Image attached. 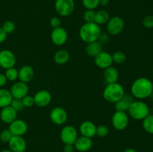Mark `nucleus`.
<instances>
[{"label": "nucleus", "mask_w": 153, "mask_h": 152, "mask_svg": "<svg viewBox=\"0 0 153 152\" xmlns=\"http://www.w3.org/2000/svg\"><path fill=\"white\" fill-rule=\"evenodd\" d=\"M97 126L91 121H85L79 126V132L81 135L92 139L96 136Z\"/></svg>", "instance_id": "obj_18"}, {"label": "nucleus", "mask_w": 153, "mask_h": 152, "mask_svg": "<svg viewBox=\"0 0 153 152\" xmlns=\"http://www.w3.org/2000/svg\"><path fill=\"white\" fill-rule=\"evenodd\" d=\"M16 63V58L13 52L8 49L0 51V66L1 68L7 69L14 67Z\"/></svg>", "instance_id": "obj_9"}, {"label": "nucleus", "mask_w": 153, "mask_h": 152, "mask_svg": "<svg viewBox=\"0 0 153 152\" xmlns=\"http://www.w3.org/2000/svg\"><path fill=\"white\" fill-rule=\"evenodd\" d=\"M75 147L73 145H64V152H74Z\"/></svg>", "instance_id": "obj_41"}, {"label": "nucleus", "mask_w": 153, "mask_h": 152, "mask_svg": "<svg viewBox=\"0 0 153 152\" xmlns=\"http://www.w3.org/2000/svg\"><path fill=\"white\" fill-rule=\"evenodd\" d=\"M123 152H137V151L135 149L132 148H128L126 149Z\"/></svg>", "instance_id": "obj_44"}, {"label": "nucleus", "mask_w": 153, "mask_h": 152, "mask_svg": "<svg viewBox=\"0 0 153 152\" xmlns=\"http://www.w3.org/2000/svg\"><path fill=\"white\" fill-rule=\"evenodd\" d=\"M10 94H11L13 98L16 99H22L24 97L28 95L29 88L26 83L22 81L15 82L11 86L10 89Z\"/></svg>", "instance_id": "obj_11"}, {"label": "nucleus", "mask_w": 153, "mask_h": 152, "mask_svg": "<svg viewBox=\"0 0 153 152\" xmlns=\"http://www.w3.org/2000/svg\"><path fill=\"white\" fill-rule=\"evenodd\" d=\"M149 106L140 100L133 101L128 110L130 117L137 121L143 120L149 115Z\"/></svg>", "instance_id": "obj_4"}, {"label": "nucleus", "mask_w": 153, "mask_h": 152, "mask_svg": "<svg viewBox=\"0 0 153 152\" xmlns=\"http://www.w3.org/2000/svg\"><path fill=\"white\" fill-rule=\"evenodd\" d=\"M108 134V128L105 125H99L97 126V131H96V135L100 137H105Z\"/></svg>", "instance_id": "obj_34"}, {"label": "nucleus", "mask_w": 153, "mask_h": 152, "mask_svg": "<svg viewBox=\"0 0 153 152\" xmlns=\"http://www.w3.org/2000/svg\"><path fill=\"white\" fill-rule=\"evenodd\" d=\"M4 75H5L7 80L15 81V80H16V79H18V69H16L14 67L7 69H5Z\"/></svg>", "instance_id": "obj_29"}, {"label": "nucleus", "mask_w": 153, "mask_h": 152, "mask_svg": "<svg viewBox=\"0 0 153 152\" xmlns=\"http://www.w3.org/2000/svg\"><path fill=\"white\" fill-rule=\"evenodd\" d=\"M113 63L117 64H122L126 60V55L122 51H117L113 55H111Z\"/></svg>", "instance_id": "obj_28"}, {"label": "nucleus", "mask_w": 153, "mask_h": 152, "mask_svg": "<svg viewBox=\"0 0 153 152\" xmlns=\"http://www.w3.org/2000/svg\"><path fill=\"white\" fill-rule=\"evenodd\" d=\"M61 140L64 145H74L77 139L78 131L76 128L72 125H66L61 129L60 134Z\"/></svg>", "instance_id": "obj_7"}, {"label": "nucleus", "mask_w": 153, "mask_h": 152, "mask_svg": "<svg viewBox=\"0 0 153 152\" xmlns=\"http://www.w3.org/2000/svg\"><path fill=\"white\" fill-rule=\"evenodd\" d=\"M109 19H110V15L108 12L105 10H100L96 12L94 22L99 25H105L107 23Z\"/></svg>", "instance_id": "obj_26"}, {"label": "nucleus", "mask_w": 153, "mask_h": 152, "mask_svg": "<svg viewBox=\"0 0 153 152\" xmlns=\"http://www.w3.org/2000/svg\"><path fill=\"white\" fill-rule=\"evenodd\" d=\"M17 113L18 112L10 105L1 108L0 111V119L3 123L9 125L17 119Z\"/></svg>", "instance_id": "obj_17"}, {"label": "nucleus", "mask_w": 153, "mask_h": 152, "mask_svg": "<svg viewBox=\"0 0 153 152\" xmlns=\"http://www.w3.org/2000/svg\"><path fill=\"white\" fill-rule=\"evenodd\" d=\"M8 146L13 152H25L27 144L25 139L21 136H13L8 142Z\"/></svg>", "instance_id": "obj_16"}, {"label": "nucleus", "mask_w": 153, "mask_h": 152, "mask_svg": "<svg viewBox=\"0 0 153 152\" xmlns=\"http://www.w3.org/2000/svg\"><path fill=\"white\" fill-rule=\"evenodd\" d=\"M101 52H102V46L100 42L95 41L87 43V46L85 47V52L88 56L95 58Z\"/></svg>", "instance_id": "obj_22"}, {"label": "nucleus", "mask_w": 153, "mask_h": 152, "mask_svg": "<svg viewBox=\"0 0 153 152\" xmlns=\"http://www.w3.org/2000/svg\"><path fill=\"white\" fill-rule=\"evenodd\" d=\"M142 23L146 28H148V29L153 28V15H147L145 16Z\"/></svg>", "instance_id": "obj_35"}, {"label": "nucleus", "mask_w": 153, "mask_h": 152, "mask_svg": "<svg viewBox=\"0 0 153 152\" xmlns=\"http://www.w3.org/2000/svg\"><path fill=\"white\" fill-rule=\"evenodd\" d=\"M96 12L94 10H88L86 9L83 13V19L85 22H94V18H95Z\"/></svg>", "instance_id": "obj_33"}, {"label": "nucleus", "mask_w": 153, "mask_h": 152, "mask_svg": "<svg viewBox=\"0 0 153 152\" xmlns=\"http://www.w3.org/2000/svg\"><path fill=\"white\" fill-rule=\"evenodd\" d=\"M129 118L126 112L116 111L111 118V123L117 131H123L128 127Z\"/></svg>", "instance_id": "obj_8"}, {"label": "nucleus", "mask_w": 153, "mask_h": 152, "mask_svg": "<svg viewBox=\"0 0 153 152\" xmlns=\"http://www.w3.org/2000/svg\"><path fill=\"white\" fill-rule=\"evenodd\" d=\"M34 104L39 107H45L49 105L52 101V94L46 89H42L34 94Z\"/></svg>", "instance_id": "obj_15"}, {"label": "nucleus", "mask_w": 153, "mask_h": 152, "mask_svg": "<svg viewBox=\"0 0 153 152\" xmlns=\"http://www.w3.org/2000/svg\"><path fill=\"white\" fill-rule=\"evenodd\" d=\"M125 89L122 84L117 83H108L103 90V98L109 103L115 104L125 95Z\"/></svg>", "instance_id": "obj_3"}, {"label": "nucleus", "mask_w": 153, "mask_h": 152, "mask_svg": "<svg viewBox=\"0 0 153 152\" xmlns=\"http://www.w3.org/2000/svg\"><path fill=\"white\" fill-rule=\"evenodd\" d=\"M51 40L56 46H63L65 44L68 39V34L63 27L60 26L53 28L51 32Z\"/></svg>", "instance_id": "obj_12"}, {"label": "nucleus", "mask_w": 153, "mask_h": 152, "mask_svg": "<svg viewBox=\"0 0 153 152\" xmlns=\"http://www.w3.org/2000/svg\"><path fill=\"white\" fill-rule=\"evenodd\" d=\"M153 83L150 79L140 77L133 81L131 86V93L137 99H145L152 95Z\"/></svg>", "instance_id": "obj_1"}, {"label": "nucleus", "mask_w": 153, "mask_h": 152, "mask_svg": "<svg viewBox=\"0 0 153 152\" xmlns=\"http://www.w3.org/2000/svg\"><path fill=\"white\" fill-rule=\"evenodd\" d=\"M99 40H100V43H105V42H108L109 40V37L108 36V34H101L100 35V39Z\"/></svg>", "instance_id": "obj_42"}, {"label": "nucleus", "mask_w": 153, "mask_h": 152, "mask_svg": "<svg viewBox=\"0 0 153 152\" xmlns=\"http://www.w3.org/2000/svg\"><path fill=\"white\" fill-rule=\"evenodd\" d=\"M0 69H1V66H0Z\"/></svg>", "instance_id": "obj_47"}, {"label": "nucleus", "mask_w": 153, "mask_h": 152, "mask_svg": "<svg viewBox=\"0 0 153 152\" xmlns=\"http://www.w3.org/2000/svg\"><path fill=\"white\" fill-rule=\"evenodd\" d=\"M13 134H11L9 129H4L0 133V141L3 143H8L10 139L13 137Z\"/></svg>", "instance_id": "obj_32"}, {"label": "nucleus", "mask_w": 153, "mask_h": 152, "mask_svg": "<svg viewBox=\"0 0 153 152\" xmlns=\"http://www.w3.org/2000/svg\"><path fill=\"white\" fill-rule=\"evenodd\" d=\"M110 2V0H100V5L107 6Z\"/></svg>", "instance_id": "obj_43"}, {"label": "nucleus", "mask_w": 153, "mask_h": 152, "mask_svg": "<svg viewBox=\"0 0 153 152\" xmlns=\"http://www.w3.org/2000/svg\"><path fill=\"white\" fill-rule=\"evenodd\" d=\"M1 152H13L10 150V149H4V150L1 151Z\"/></svg>", "instance_id": "obj_45"}, {"label": "nucleus", "mask_w": 153, "mask_h": 152, "mask_svg": "<svg viewBox=\"0 0 153 152\" xmlns=\"http://www.w3.org/2000/svg\"><path fill=\"white\" fill-rule=\"evenodd\" d=\"M152 71H153V70H152Z\"/></svg>", "instance_id": "obj_48"}, {"label": "nucleus", "mask_w": 153, "mask_h": 152, "mask_svg": "<svg viewBox=\"0 0 153 152\" xmlns=\"http://www.w3.org/2000/svg\"><path fill=\"white\" fill-rule=\"evenodd\" d=\"M133 101L134 100H133V98L131 95L125 94V95L120 100H119L117 102L115 103V109H116V111H128V108H129L130 105H131Z\"/></svg>", "instance_id": "obj_21"}, {"label": "nucleus", "mask_w": 153, "mask_h": 152, "mask_svg": "<svg viewBox=\"0 0 153 152\" xmlns=\"http://www.w3.org/2000/svg\"><path fill=\"white\" fill-rule=\"evenodd\" d=\"M150 97H152V98H153V92H152V95H151V96Z\"/></svg>", "instance_id": "obj_46"}, {"label": "nucleus", "mask_w": 153, "mask_h": 152, "mask_svg": "<svg viewBox=\"0 0 153 152\" xmlns=\"http://www.w3.org/2000/svg\"><path fill=\"white\" fill-rule=\"evenodd\" d=\"M124 27L125 22L120 16H112L107 22V31L112 36H117L120 34L123 31Z\"/></svg>", "instance_id": "obj_6"}, {"label": "nucleus", "mask_w": 153, "mask_h": 152, "mask_svg": "<svg viewBox=\"0 0 153 152\" xmlns=\"http://www.w3.org/2000/svg\"><path fill=\"white\" fill-rule=\"evenodd\" d=\"M7 34H6L5 31L1 28V27H0V44L5 41L7 39Z\"/></svg>", "instance_id": "obj_39"}, {"label": "nucleus", "mask_w": 153, "mask_h": 152, "mask_svg": "<svg viewBox=\"0 0 153 152\" xmlns=\"http://www.w3.org/2000/svg\"><path fill=\"white\" fill-rule=\"evenodd\" d=\"M7 80L6 78V76L4 73L0 72V88L3 87L4 85L7 83Z\"/></svg>", "instance_id": "obj_40"}, {"label": "nucleus", "mask_w": 153, "mask_h": 152, "mask_svg": "<svg viewBox=\"0 0 153 152\" xmlns=\"http://www.w3.org/2000/svg\"><path fill=\"white\" fill-rule=\"evenodd\" d=\"M84 7L88 10H94L100 5V0H82Z\"/></svg>", "instance_id": "obj_30"}, {"label": "nucleus", "mask_w": 153, "mask_h": 152, "mask_svg": "<svg viewBox=\"0 0 153 152\" xmlns=\"http://www.w3.org/2000/svg\"><path fill=\"white\" fill-rule=\"evenodd\" d=\"M142 121H143L142 126H143V130L148 134L153 135V114L148 115Z\"/></svg>", "instance_id": "obj_27"}, {"label": "nucleus", "mask_w": 153, "mask_h": 152, "mask_svg": "<svg viewBox=\"0 0 153 152\" xmlns=\"http://www.w3.org/2000/svg\"><path fill=\"white\" fill-rule=\"evenodd\" d=\"M102 34L100 25L94 22H85L79 29V37L86 43L98 41Z\"/></svg>", "instance_id": "obj_2"}, {"label": "nucleus", "mask_w": 153, "mask_h": 152, "mask_svg": "<svg viewBox=\"0 0 153 152\" xmlns=\"http://www.w3.org/2000/svg\"><path fill=\"white\" fill-rule=\"evenodd\" d=\"M49 24L50 26L52 28H58V27L61 26V19L57 16H54V17L51 18L50 21H49Z\"/></svg>", "instance_id": "obj_38"}, {"label": "nucleus", "mask_w": 153, "mask_h": 152, "mask_svg": "<svg viewBox=\"0 0 153 152\" xmlns=\"http://www.w3.org/2000/svg\"><path fill=\"white\" fill-rule=\"evenodd\" d=\"M119 78V72L115 67L110 66L104 71V79L108 83H113L117 82Z\"/></svg>", "instance_id": "obj_23"}, {"label": "nucleus", "mask_w": 153, "mask_h": 152, "mask_svg": "<svg viewBox=\"0 0 153 152\" xmlns=\"http://www.w3.org/2000/svg\"><path fill=\"white\" fill-rule=\"evenodd\" d=\"M10 106L12 107L15 109L17 112L21 111L22 109H24L23 104H22V101L21 99H16V98H13V101H12L11 104H10Z\"/></svg>", "instance_id": "obj_37"}, {"label": "nucleus", "mask_w": 153, "mask_h": 152, "mask_svg": "<svg viewBox=\"0 0 153 152\" xmlns=\"http://www.w3.org/2000/svg\"><path fill=\"white\" fill-rule=\"evenodd\" d=\"M21 100H22L24 107H31L34 104V97L31 96V95H27L26 96H25Z\"/></svg>", "instance_id": "obj_36"}, {"label": "nucleus", "mask_w": 153, "mask_h": 152, "mask_svg": "<svg viewBox=\"0 0 153 152\" xmlns=\"http://www.w3.org/2000/svg\"><path fill=\"white\" fill-rule=\"evenodd\" d=\"M55 9L57 13L61 16H68L73 13L75 10L74 0H56Z\"/></svg>", "instance_id": "obj_5"}, {"label": "nucleus", "mask_w": 153, "mask_h": 152, "mask_svg": "<svg viewBox=\"0 0 153 152\" xmlns=\"http://www.w3.org/2000/svg\"><path fill=\"white\" fill-rule=\"evenodd\" d=\"M75 149L79 152H86L89 151L93 146V141L91 138L81 136L78 137L74 143Z\"/></svg>", "instance_id": "obj_20"}, {"label": "nucleus", "mask_w": 153, "mask_h": 152, "mask_svg": "<svg viewBox=\"0 0 153 152\" xmlns=\"http://www.w3.org/2000/svg\"><path fill=\"white\" fill-rule=\"evenodd\" d=\"M34 76V70L31 66H22L18 70V78L19 79V81L28 83L32 80Z\"/></svg>", "instance_id": "obj_19"}, {"label": "nucleus", "mask_w": 153, "mask_h": 152, "mask_svg": "<svg viewBox=\"0 0 153 152\" xmlns=\"http://www.w3.org/2000/svg\"><path fill=\"white\" fill-rule=\"evenodd\" d=\"M51 121L56 125H62L67 121L68 115L67 111L61 107H55L49 113Z\"/></svg>", "instance_id": "obj_10"}, {"label": "nucleus", "mask_w": 153, "mask_h": 152, "mask_svg": "<svg viewBox=\"0 0 153 152\" xmlns=\"http://www.w3.org/2000/svg\"><path fill=\"white\" fill-rule=\"evenodd\" d=\"M94 58L96 66L102 69H105L111 66L112 63H113L111 55L107 52L102 51Z\"/></svg>", "instance_id": "obj_14"}, {"label": "nucleus", "mask_w": 153, "mask_h": 152, "mask_svg": "<svg viewBox=\"0 0 153 152\" xmlns=\"http://www.w3.org/2000/svg\"><path fill=\"white\" fill-rule=\"evenodd\" d=\"M13 99L9 89L0 88V108L10 105Z\"/></svg>", "instance_id": "obj_24"}, {"label": "nucleus", "mask_w": 153, "mask_h": 152, "mask_svg": "<svg viewBox=\"0 0 153 152\" xmlns=\"http://www.w3.org/2000/svg\"><path fill=\"white\" fill-rule=\"evenodd\" d=\"M70 58V53L65 49H61L56 52L54 55V61L58 65H64L67 63Z\"/></svg>", "instance_id": "obj_25"}, {"label": "nucleus", "mask_w": 153, "mask_h": 152, "mask_svg": "<svg viewBox=\"0 0 153 152\" xmlns=\"http://www.w3.org/2000/svg\"><path fill=\"white\" fill-rule=\"evenodd\" d=\"M28 125L22 119H16L9 124L8 129L13 136H22L28 131Z\"/></svg>", "instance_id": "obj_13"}, {"label": "nucleus", "mask_w": 153, "mask_h": 152, "mask_svg": "<svg viewBox=\"0 0 153 152\" xmlns=\"http://www.w3.org/2000/svg\"><path fill=\"white\" fill-rule=\"evenodd\" d=\"M1 28L5 31L7 34H11V33H13V31H14L15 28H16V25H15V23L13 21L7 20L5 21V22L2 24Z\"/></svg>", "instance_id": "obj_31"}]
</instances>
